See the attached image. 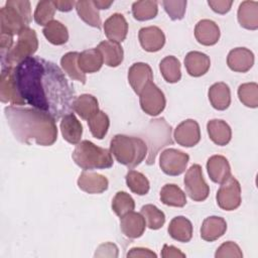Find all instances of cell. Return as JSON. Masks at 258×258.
I'll return each instance as SVG.
<instances>
[{"instance_id": "obj_1", "label": "cell", "mask_w": 258, "mask_h": 258, "mask_svg": "<svg viewBox=\"0 0 258 258\" xmlns=\"http://www.w3.org/2000/svg\"><path fill=\"white\" fill-rule=\"evenodd\" d=\"M14 70L19 94L26 104L55 120L72 113L75 91L59 67L31 56L16 64Z\"/></svg>"}, {"instance_id": "obj_2", "label": "cell", "mask_w": 258, "mask_h": 258, "mask_svg": "<svg viewBox=\"0 0 258 258\" xmlns=\"http://www.w3.org/2000/svg\"><path fill=\"white\" fill-rule=\"evenodd\" d=\"M7 123L14 137L26 144L52 145L57 138L55 119L34 108L8 106L4 108Z\"/></svg>"}, {"instance_id": "obj_3", "label": "cell", "mask_w": 258, "mask_h": 258, "mask_svg": "<svg viewBox=\"0 0 258 258\" xmlns=\"http://www.w3.org/2000/svg\"><path fill=\"white\" fill-rule=\"evenodd\" d=\"M110 151L119 163L132 168L145 159L148 148L145 141L139 137L117 134L110 142Z\"/></svg>"}, {"instance_id": "obj_4", "label": "cell", "mask_w": 258, "mask_h": 258, "mask_svg": "<svg viewBox=\"0 0 258 258\" xmlns=\"http://www.w3.org/2000/svg\"><path fill=\"white\" fill-rule=\"evenodd\" d=\"M29 1L9 0L0 10V34L15 35L28 27L31 22Z\"/></svg>"}, {"instance_id": "obj_5", "label": "cell", "mask_w": 258, "mask_h": 258, "mask_svg": "<svg viewBox=\"0 0 258 258\" xmlns=\"http://www.w3.org/2000/svg\"><path fill=\"white\" fill-rule=\"evenodd\" d=\"M77 165L84 170L109 168L113 165L112 153L106 148H102L89 140L79 142L72 154Z\"/></svg>"}, {"instance_id": "obj_6", "label": "cell", "mask_w": 258, "mask_h": 258, "mask_svg": "<svg viewBox=\"0 0 258 258\" xmlns=\"http://www.w3.org/2000/svg\"><path fill=\"white\" fill-rule=\"evenodd\" d=\"M38 48V40L36 33L33 29L26 27L18 34V39L11 50L4 56L1 57L2 68L8 66L18 64L22 60L31 57L32 54Z\"/></svg>"}, {"instance_id": "obj_7", "label": "cell", "mask_w": 258, "mask_h": 258, "mask_svg": "<svg viewBox=\"0 0 258 258\" xmlns=\"http://www.w3.org/2000/svg\"><path fill=\"white\" fill-rule=\"evenodd\" d=\"M146 136L148 142V156L146 163L151 165L154 163L157 151L168 144H172L171 127L166 123L164 118L151 120L147 128Z\"/></svg>"}, {"instance_id": "obj_8", "label": "cell", "mask_w": 258, "mask_h": 258, "mask_svg": "<svg viewBox=\"0 0 258 258\" xmlns=\"http://www.w3.org/2000/svg\"><path fill=\"white\" fill-rule=\"evenodd\" d=\"M183 182L185 191L192 201L203 202L208 198L210 194V187L204 179L201 165L192 164L187 169Z\"/></svg>"}, {"instance_id": "obj_9", "label": "cell", "mask_w": 258, "mask_h": 258, "mask_svg": "<svg viewBox=\"0 0 258 258\" xmlns=\"http://www.w3.org/2000/svg\"><path fill=\"white\" fill-rule=\"evenodd\" d=\"M0 99L3 103H10L11 105L22 106L26 104L17 88L14 66H8L1 69Z\"/></svg>"}, {"instance_id": "obj_10", "label": "cell", "mask_w": 258, "mask_h": 258, "mask_svg": "<svg viewBox=\"0 0 258 258\" xmlns=\"http://www.w3.org/2000/svg\"><path fill=\"white\" fill-rule=\"evenodd\" d=\"M217 204L225 211H234L241 205V185L239 181L230 176L227 180L221 183L217 191Z\"/></svg>"}, {"instance_id": "obj_11", "label": "cell", "mask_w": 258, "mask_h": 258, "mask_svg": "<svg viewBox=\"0 0 258 258\" xmlns=\"http://www.w3.org/2000/svg\"><path fill=\"white\" fill-rule=\"evenodd\" d=\"M141 109L150 116L160 114L166 104L163 92L153 83H149L139 94Z\"/></svg>"}, {"instance_id": "obj_12", "label": "cell", "mask_w": 258, "mask_h": 258, "mask_svg": "<svg viewBox=\"0 0 258 258\" xmlns=\"http://www.w3.org/2000/svg\"><path fill=\"white\" fill-rule=\"evenodd\" d=\"M188 159L187 153L174 148H167L160 153L159 166L165 174L175 176L185 170Z\"/></svg>"}, {"instance_id": "obj_13", "label": "cell", "mask_w": 258, "mask_h": 258, "mask_svg": "<svg viewBox=\"0 0 258 258\" xmlns=\"http://www.w3.org/2000/svg\"><path fill=\"white\" fill-rule=\"evenodd\" d=\"M174 140L181 146L192 147L200 142L201 130L199 123L194 119H186L179 123L173 132Z\"/></svg>"}, {"instance_id": "obj_14", "label": "cell", "mask_w": 258, "mask_h": 258, "mask_svg": "<svg viewBox=\"0 0 258 258\" xmlns=\"http://www.w3.org/2000/svg\"><path fill=\"white\" fill-rule=\"evenodd\" d=\"M152 80V70L145 62H135L128 71V82L137 95H139Z\"/></svg>"}, {"instance_id": "obj_15", "label": "cell", "mask_w": 258, "mask_h": 258, "mask_svg": "<svg viewBox=\"0 0 258 258\" xmlns=\"http://www.w3.org/2000/svg\"><path fill=\"white\" fill-rule=\"evenodd\" d=\"M139 41L142 48L149 52H155L161 49L165 43V35L157 26L143 27L139 30Z\"/></svg>"}, {"instance_id": "obj_16", "label": "cell", "mask_w": 258, "mask_h": 258, "mask_svg": "<svg viewBox=\"0 0 258 258\" xmlns=\"http://www.w3.org/2000/svg\"><path fill=\"white\" fill-rule=\"evenodd\" d=\"M146 222L141 213L129 212L120 217V228L122 233L130 239H136L142 236L145 231Z\"/></svg>"}, {"instance_id": "obj_17", "label": "cell", "mask_w": 258, "mask_h": 258, "mask_svg": "<svg viewBox=\"0 0 258 258\" xmlns=\"http://www.w3.org/2000/svg\"><path fill=\"white\" fill-rule=\"evenodd\" d=\"M104 32L109 40L122 42L128 32V23L125 17L120 13L112 14L104 23Z\"/></svg>"}, {"instance_id": "obj_18", "label": "cell", "mask_w": 258, "mask_h": 258, "mask_svg": "<svg viewBox=\"0 0 258 258\" xmlns=\"http://www.w3.org/2000/svg\"><path fill=\"white\" fill-rule=\"evenodd\" d=\"M227 63L234 72L246 73L254 64V54L246 47H236L229 52Z\"/></svg>"}, {"instance_id": "obj_19", "label": "cell", "mask_w": 258, "mask_h": 258, "mask_svg": "<svg viewBox=\"0 0 258 258\" xmlns=\"http://www.w3.org/2000/svg\"><path fill=\"white\" fill-rule=\"evenodd\" d=\"M78 185L88 194H101L108 188L109 181L102 174L85 170L78 178Z\"/></svg>"}, {"instance_id": "obj_20", "label": "cell", "mask_w": 258, "mask_h": 258, "mask_svg": "<svg viewBox=\"0 0 258 258\" xmlns=\"http://www.w3.org/2000/svg\"><path fill=\"white\" fill-rule=\"evenodd\" d=\"M210 178L216 183H223L231 176V167L228 159L223 155H213L207 161Z\"/></svg>"}, {"instance_id": "obj_21", "label": "cell", "mask_w": 258, "mask_h": 258, "mask_svg": "<svg viewBox=\"0 0 258 258\" xmlns=\"http://www.w3.org/2000/svg\"><path fill=\"white\" fill-rule=\"evenodd\" d=\"M195 36L203 45H214L220 38V28L213 20L203 19L195 27Z\"/></svg>"}, {"instance_id": "obj_22", "label": "cell", "mask_w": 258, "mask_h": 258, "mask_svg": "<svg viewBox=\"0 0 258 258\" xmlns=\"http://www.w3.org/2000/svg\"><path fill=\"white\" fill-rule=\"evenodd\" d=\"M61 135L71 144H78L83 134V126L74 113H69L61 117L59 124Z\"/></svg>"}, {"instance_id": "obj_23", "label": "cell", "mask_w": 258, "mask_h": 258, "mask_svg": "<svg viewBox=\"0 0 258 258\" xmlns=\"http://www.w3.org/2000/svg\"><path fill=\"white\" fill-rule=\"evenodd\" d=\"M227 230L226 221L217 216L208 217L204 220L201 227V237L205 241L213 242L222 237Z\"/></svg>"}, {"instance_id": "obj_24", "label": "cell", "mask_w": 258, "mask_h": 258, "mask_svg": "<svg viewBox=\"0 0 258 258\" xmlns=\"http://www.w3.org/2000/svg\"><path fill=\"white\" fill-rule=\"evenodd\" d=\"M238 21L242 27L256 30L258 28V2L243 1L238 8Z\"/></svg>"}, {"instance_id": "obj_25", "label": "cell", "mask_w": 258, "mask_h": 258, "mask_svg": "<svg viewBox=\"0 0 258 258\" xmlns=\"http://www.w3.org/2000/svg\"><path fill=\"white\" fill-rule=\"evenodd\" d=\"M211 66L210 57L200 51H189L184 57V67L191 77H201L205 75Z\"/></svg>"}, {"instance_id": "obj_26", "label": "cell", "mask_w": 258, "mask_h": 258, "mask_svg": "<svg viewBox=\"0 0 258 258\" xmlns=\"http://www.w3.org/2000/svg\"><path fill=\"white\" fill-rule=\"evenodd\" d=\"M207 130L211 140L219 146L227 145L232 138L231 127L224 120H210L207 124Z\"/></svg>"}, {"instance_id": "obj_27", "label": "cell", "mask_w": 258, "mask_h": 258, "mask_svg": "<svg viewBox=\"0 0 258 258\" xmlns=\"http://www.w3.org/2000/svg\"><path fill=\"white\" fill-rule=\"evenodd\" d=\"M169 236L182 243L190 241L192 237V225L188 219L183 216H178L173 218L168 225Z\"/></svg>"}, {"instance_id": "obj_28", "label": "cell", "mask_w": 258, "mask_h": 258, "mask_svg": "<svg viewBox=\"0 0 258 258\" xmlns=\"http://www.w3.org/2000/svg\"><path fill=\"white\" fill-rule=\"evenodd\" d=\"M96 48L101 52L103 60L108 67H118L123 60V48L118 42L103 40L98 44Z\"/></svg>"}, {"instance_id": "obj_29", "label": "cell", "mask_w": 258, "mask_h": 258, "mask_svg": "<svg viewBox=\"0 0 258 258\" xmlns=\"http://www.w3.org/2000/svg\"><path fill=\"white\" fill-rule=\"evenodd\" d=\"M73 110L82 119L90 120L99 112V103L93 95L83 94L75 99Z\"/></svg>"}, {"instance_id": "obj_30", "label": "cell", "mask_w": 258, "mask_h": 258, "mask_svg": "<svg viewBox=\"0 0 258 258\" xmlns=\"http://www.w3.org/2000/svg\"><path fill=\"white\" fill-rule=\"evenodd\" d=\"M208 95L211 105L217 110H226L231 104V91L225 83H216L211 86Z\"/></svg>"}, {"instance_id": "obj_31", "label": "cell", "mask_w": 258, "mask_h": 258, "mask_svg": "<svg viewBox=\"0 0 258 258\" xmlns=\"http://www.w3.org/2000/svg\"><path fill=\"white\" fill-rule=\"evenodd\" d=\"M103 62V56L97 48L82 51L78 58V66L84 74L98 72L102 68Z\"/></svg>"}, {"instance_id": "obj_32", "label": "cell", "mask_w": 258, "mask_h": 258, "mask_svg": "<svg viewBox=\"0 0 258 258\" xmlns=\"http://www.w3.org/2000/svg\"><path fill=\"white\" fill-rule=\"evenodd\" d=\"M76 9L83 21L93 27L101 28V17L98 8L95 6L92 0H80L76 2Z\"/></svg>"}, {"instance_id": "obj_33", "label": "cell", "mask_w": 258, "mask_h": 258, "mask_svg": "<svg viewBox=\"0 0 258 258\" xmlns=\"http://www.w3.org/2000/svg\"><path fill=\"white\" fill-rule=\"evenodd\" d=\"M161 202L170 207L181 208L186 204V197L182 189L173 183H167L160 190Z\"/></svg>"}, {"instance_id": "obj_34", "label": "cell", "mask_w": 258, "mask_h": 258, "mask_svg": "<svg viewBox=\"0 0 258 258\" xmlns=\"http://www.w3.org/2000/svg\"><path fill=\"white\" fill-rule=\"evenodd\" d=\"M43 35L45 38L54 45L64 44L69 39V32L67 27L57 20H52L44 26Z\"/></svg>"}, {"instance_id": "obj_35", "label": "cell", "mask_w": 258, "mask_h": 258, "mask_svg": "<svg viewBox=\"0 0 258 258\" xmlns=\"http://www.w3.org/2000/svg\"><path fill=\"white\" fill-rule=\"evenodd\" d=\"M80 53L77 51H71L66 53L61 59H60V64L61 68L63 69L64 73L72 79L79 81L83 84L86 83V75L80 70L78 66V58H79Z\"/></svg>"}, {"instance_id": "obj_36", "label": "cell", "mask_w": 258, "mask_h": 258, "mask_svg": "<svg viewBox=\"0 0 258 258\" xmlns=\"http://www.w3.org/2000/svg\"><path fill=\"white\" fill-rule=\"evenodd\" d=\"M159 70L167 83H177L181 78L180 62L173 55L165 56L159 63Z\"/></svg>"}, {"instance_id": "obj_37", "label": "cell", "mask_w": 258, "mask_h": 258, "mask_svg": "<svg viewBox=\"0 0 258 258\" xmlns=\"http://www.w3.org/2000/svg\"><path fill=\"white\" fill-rule=\"evenodd\" d=\"M158 7L156 1L141 0L136 1L132 5V14L139 21L149 20L157 15Z\"/></svg>"}, {"instance_id": "obj_38", "label": "cell", "mask_w": 258, "mask_h": 258, "mask_svg": "<svg viewBox=\"0 0 258 258\" xmlns=\"http://www.w3.org/2000/svg\"><path fill=\"white\" fill-rule=\"evenodd\" d=\"M126 183L130 190L138 196H144L149 191L150 184L147 177L136 170H129L126 174Z\"/></svg>"}, {"instance_id": "obj_39", "label": "cell", "mask_w": 258, "mask_h": 258, "mask_svg": "<svg viewBox=\"0 0 258 258\" xmlns=\"http://www.w3.org/2000/svg\"><path fill=\"white\" fill-rule=\"evenodd\" d=\"M140 213L146 222V226L151 230H158L165 223L164 213L154 205L143 206Z\"/></svg>"}, {"instance_id": "obj_40", "label": "cell", "mask_w": 258, "mask_h": 258, "mask_svg": "<svg viewBox=\"0 0 258 258\" xmlns=\"http://www.w3.org/2000/svg\"><path fill=\"white\" fill-rule=\"evenodd\" d=\"M88 125L92 135L95 138L103 139L108 132L110 120L105 112L99 111L95 116L88 120Z\"/></svg>"}, {"instance_id": "obj_41", "label": "cell", "mask_w": 258, "mask_h": 258, "mask_svg": "<svg viewBox=\"0 0 258 258\" xmlns=\"http://www.w3.org/2000/svg\"><path fill=\"white\" fill-rule=\"evenodd\" d=\"M239 100L246 107L257 108L258 106V85L256 83L242 84L238 88Z\"/></svg>"}, {"instance_id": "obj_42", "label": "cell", "mask_w": 258, "mask_h": 258, "mask_svg": "<svg viewBox=\"0 0 258 258\" xmlns=\"http://www.w3.org/2000/svg\"><path fill=\"white\" fill-rule=\"evenodd\" d=\"M135 208V203L132 197L125 191H118L112 201V210L118 216L122 217Z\"/></svg>"}, {"instance_id": "obj_43", "label": "cell", "mask_w": 258, "mask_h": 258, "mask_svg": "<svg viewBox=\"0 0 258 258\" xmlns=\"http://www.w3.org/2000/svg\"><path fill=\"white\" fill-rule=\"evenodd\" d=\"M55 9L53 1H39L33 15L35 22L38 25L46 26L53 20Z\"/></svg>"}, {"instance_id": "obj_44", "label": "cell", "mask_w": 258, "mask_h": 258, "mask_svg": "<svg viewBox=\"0 0 258 258\" xmlns=\"http://www.w3.org/2000/svg\"><path fill=\"white\" fill-rule=\"evenodd\" d=\"M162 5L164 7V10L168 14V16L172 20H179L182 19L185 13V7H186V1L184 0H178V1H169L165 0L162 1Z\"/></svg>"}, {"instance_id": "obj_45", "label": "cell", "mask_w": 258, "mask_h": 258, "mask_svg": "<svg viewBox=\"0 0 258 258\" xmlns=\"http://www.w3.org/2000/svg\"><path fill=\"white\" fill-rule=\"evenodd\" d=\"M216 258H225V257H234L242 258L243 253L240 247L233 241H227L223 243L215 253Z\"/></svg>"}, {"instance_id": "obj_46", "label": "cell", "mask_w": 258, "mask_h": 258, "mask_svg": "<svg viewBox=\"0 0 258 258\" xmlns=\"http://www.w3.org/2000/svg\"><path fill=\"white\" fill-rule=\"evenodd\" d=\"M208 4L211 6V8L215 12H217L219 14H225L230 11L233 1H231V0H209Z\"/></svg>"}, {"instance_id": "obj_47", "label": "cell", "mask_w": 258, "mask_h": 258, "mask_svg": "<svg viewBox=\"0 0 258 258\" xmlns=\"http://www.w3.org/2000/svg\"><path fill=\"white\" fill-rule=\"evenodd\" d=\"M161 257L162 258H171V257L184 258L185 254L182 253L179 249L175 248L174 246H169V245L164 244L163 248L161 250Z\"/></svg>"}, {"instance_id": "obj_48", "label": "cell", "mask_w": 258, "mask_h": 258, "mask_svg": "<svg viewBox=\"0 0 258 258\" xmlns=\"http://www.w3.org/2000/svg\"><path fill=\"white\" fill-rule=\"evenodd\" d=\"M127 257H156V254L147 248L134 247L127 253Z\"/></svg>"}, {"instance_id": "obj_49", "label": "cell", "mask_w": 258, "mask_h": 258, "mask_svg": "<svg viewBox=\"0 0 258 258\" xmlns=\"http://www.w3.org/2000/svg\"><path fill=\"white\" fill-rule=\"evenodd\" d=\"M53 4L55 8L61 12H68L73 9L74 6H76L75 1H53Z\"/></svg>"}, {"instance_id": "obj_50", "label": "cell", "mask_w": 258, "mask_h": 258, "mask_svg": "<svg viewBox=\"0 0 258 258\" xmlns=\"http://www.w3.org/2000/svg\"><path fill=\"white\" fill-rule=\"evenodd\" d=\"M93 2L98 9H108L113 3V1H106V0L105 1L104 0H93Z\"/></svg>"}]
</instances>
